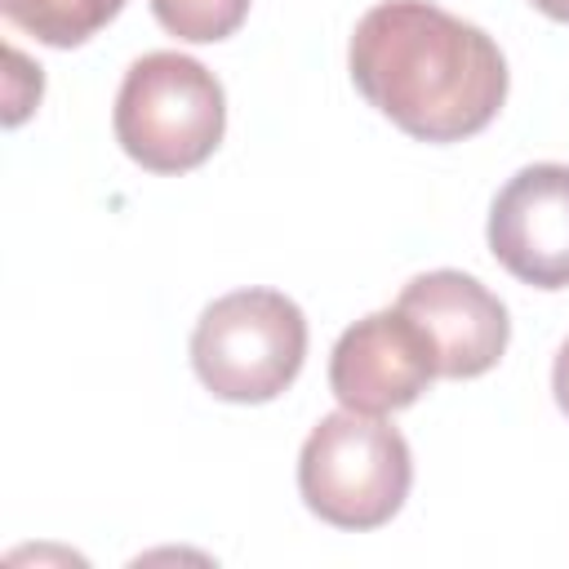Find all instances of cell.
<instances>
[{"label": "cell", "mask_w": 569, "mask_h": 569, "mask_svg": "<svg viewBox=\"0 0 569 569\" xmlns=\"http://www.w3.org/2000/svg\"><path fill=\"white\" fill-rule=\"evenodd\" d=\"M356 89L418 142L480 133L507 98V58L493 36L431 0L373 4L347 44Z\"/></svg>", "instance_id": "cell-1"}, {"label": "cell", "mask_w": 569, "mask_h": 569, "mask_svg": "<svg viewBox=\"0 0 569 569\" xmlns=\"http://www.w3.org/2000/svg\"><path fill=\"white\" fill-rule=\"evenodd\" d=\"M116 142L151 173H187L204 164L227 129V98L218 76L178 53H142L116 93Z\"/></svg>", "instance_id": "cell-2"}, {"label": "cell", "mask_w": 569, "mask_h": 569, "mask_svg": "<svg viewBox=\"0 0 569 569\" xmlns=\"http://www.w3.org/2000/svg\"><path fill=\"white\" fill-rule=\"evenodd\" d=\"M413 485V458L396 427L378 413H325L298 453V493L311 516L333 529L387 525Z\"/></svg>", "instance_id": "cell-3"}, {"label": "cell", "mask_w": 569, "mask_h": 569, "mask_svg": "<svg viewBox=\"0 0 569 569\" xmlns=\"http://www.w3.org/2000/svg\"><path fill=\"white\" fill-rule=\"evenodd\" d=\"M307 360V316L280 289L213 298L191 329L196 378L231 405L276 400Z\"/></svg>", "instance_id": "cell-4"}, {"label": "cell", "mask_w": 569, "mask_h": 569, "mask_svg": "<svg viewBox=\"0 0 569 569\" xmlns=\"http://www.w3.org/2000/svg\"><path fill=\"white\" fill-rule=\"evenodd\" d=\"M431 378H440L436 351L400 307H382L347 325L329 356V391L356 413L382 418L391 409H409Z\"/></svg>", "instance_id": "cell-5"}, {"label": "cell", "mask_w": 569, "mask_h": 569, "mask_svg": "<svg viewBox=\"0 0 569 569\" xmlns=\"http://www.w3.org/2000/svg\"><path fill=\"white\" fill-rule=\"evenodd\" d=\"M396 307L427 333L440 378H480L507 351V307L467 271H422L400 289Z\"/></svg>", "instance_id": "cell-6"}, {"label": "cell", "mask_w": 569, "mask_h": 569, "mask_svg": "<svg viewBox=\"0 0 569 569\" xmlns=\"http://www.w3.org/2000/svg\"><path fill=\"white\" fill-rule=\"evenodd\" d=\"M489 249L533 289L569 284V164L542 160L507 178L489 209Z\"/></svg>", "instance_id": "cell-7"}, {"label": "cell", "mask_w": 569, "mask_h": 569, "mask_svg": "<svg viewBox=\"0 0 569 569\" xmlns=\"http://www.w3.org/2000/svg\"><path fill=\"white\" fill-rule=\"evenodd\" d=\"M4 18L53 49H76L93 31H102L124 0H0Z\"/></svg>", "instance_id": "cell-8"}, {"label": "cell", "mask_w": 569, "mask_h": 569, "mask_svg": "<svg viewBox=\"0 0 569 569\" xmlns=\"http://www.w3.org/2000/svg\"><path fill=\"white\" fill-rule=\"evenodd\" d=\"M151 13L169 36L213 44L227 40L249 18V0H151Z\"/></svg>", "instance_id": "cell-9"}, {"label": "cell", "mask_w": 569, "mask_h": 569, "mask_svg": "<svg viewBox=\"0 0 569 569\" xmlns=\"http://www.w3.org/2000/svg\"><path fill=\"white\" fill-rule=\"evenodd\" d=\"M551 391H556L560 413L569 418V342L556 351V365H551Z\"/></svg>", "instance_id": "cell-10"}, {"label": "cell", "mask_w": 569, "mask_h": 569, "mask_svg": "<svg viewBox=\"0 0 569 569\" xmlns=\"http://www.w3.org/2000/svg\"><path fill=\"white\" fill-rule=\"evenodd\" d=\"M529 4L547 18H556V22H569V0H529Z\"/></svg>", "instance_id": "cell-11"}]
</instances>
